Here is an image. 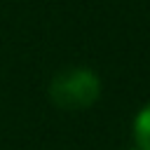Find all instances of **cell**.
<instances>
[{
    "label": "cell",
    "instance_id": "cell-3",
    "mask_svg": "<svg viewBox=\"0 0 150 150\" xmlns=\"http://www.w3.org/2000/svg\"><path fill=\"white\" fill-rule=\"evenodd\" d=\"M136 150H138V148H136Z\"/></svg>",
    "mask_w": 150,
    "mask_h": 150
},
{
    "label": "cell",
    "instance_id": "cell-1",
    "mask_svg": "<svg viewBox=\"0 0 150 150\" xmlns=\"http://www.w3.org/2000/svg\"><path fill=\"white\" fill-rule=\"evenodd\" d=\"M101 82L89 68H66L49 82V98L61 110H84L96 103Z\"/></svg>",
    "mask_w": 150,
    "mask_h": 150
},
{
    "label": "cell",
    "instance_id": "cell-2",
    "mask_svg": "<svg viewBox=\"0 0 150 150\" xmlns=\"http://www.w3.org/2000/svg\"><path fill=\"white\" fill-rule=\"evenodd\" d=\"M134 138L138 150H150V103L143 105L134 120Z\"/></svg>",
    "mask_w": 150,
    "mask_h": 150
}]
</instances>
